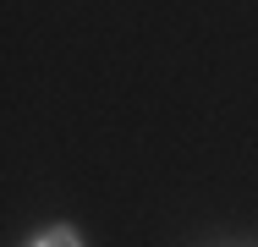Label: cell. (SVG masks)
Wrapping results in <instances>:
<instances>
[{"mask_svg":"<svg viewBox=\"0 0 258 247\" xmlns=\"http://www.w3.org/2000/svg\"><path fill=\"white\" fill-rule=\"evenodd\" d=\"M39 247H77V236H72V231H55V236H44Z\"/></svg>","mask_w":258,"mask_h":247,"instance_id":"obj_1","label":"cell"}]
</instances>
